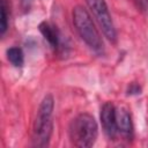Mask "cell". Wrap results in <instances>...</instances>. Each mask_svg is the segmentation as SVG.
<instances>
[{"label": "cell", "instance_id": "cell-8", "mask_svg": "<svg viewBox=\"0 0 148 148\" xmlns=\"http://www.w3.org/2000/svg\"><path fill=\"white\" fill-rule=\"evenodd\" d=\"M8 61L15 66V67H21L24 62V54L23 51L20 47H10L6 52Z\"/></svg>", "mask_w": 148, "mask_h": 148}, {"label": "cell", "instance_id": "cell-2", "mask_svg": "<svg viewBox=\"0 0 148 148\" xmlns=\"http://www.w3.org/2000/svg\"><path fill=\"white\" fill-rule=\"evenodd\" d=\"M54 108V101L52 95H46L37 111V116L34 121V145L38 147H45L49 145V140L52 133V112Z\"/></svg>", "mask_w": 148, "mask_h": 148}, {"label": "cell", "instance_id": "cell-10", "mask_svg": "<svg viewBox=\"0 0 148 148\" xmlns=\"http://www.w3.org/2000/svg\"><path fill=\"white\" fill-rule=\"evenodd\" d=\"M136 6L141 9V10H146L147 6H148V0H134Z\"/></svg>", "mask_w": 148, "mask_h": 148}, {"label": "cell", "instance_id": "cell-4", "mask_svg": "<svg viewBox=\"0 0 148 148\" xmlns=\"http://www.w3.org/2000/svg\"><path fill=\"white\" fill-rule=\"evenodd\" d=\"M90 10L92 12L95 18L97 20L99 27L102 28L103 34L105 35V37L111 40L114 42L116 40V29L111 18V15L109 13L106 2L104 0H86Z\"/></svg>", "mask_w": 148, "mask_h": 148}, {"label": "cell", "instance_id": "cell-6", "mask_svg": "<svg viewBox=\"0 0 148 148\" xmlns=\"http://www.w3.org/2000/svg\"><path fill=\"white\" fill-rule=\"evenodd\" d=\"M116 124L118 132L126 139L130 140L133 134V124L128 110L124 106L116 109Z\"/></svg>", "mask_w": 148, "mask_h": 148}, {"label": "cell", "instance_id": "cell-11", "mask_svg": "<svg viewBox=\"0 0 148 148\" xmlns=\"http://www.w3.org/2000/svg\"><path fill=\"white\" fill-rule=\"evenodd\" d=\"M128 94H140V88L136 86V84H131V87L128 88Z\"/></svg>", "mask_w": 148, "mask_h": 148}, {"label": "cell", "instance_id": "cell-5", "mask_svg": "<svg viewBox=\"0 0 148 148\" xmlns=\"http://www.w3.org/2000/svg\"><path fill=\"white\" fill-rule=\"evenodd\" d=\"M101 123L104 133L110 139H113L118 133V128L116 124V108L112 103L106 102L103 104L101 109Z\"/></svg>", "mask_w": 148, "mask_h": 148}, {"label": "cell", "instance_id": "cell-1", "mask_svg": "<svg viewBox=\"0 0 148 148\" xmlns=\"http://www.w3.org/2000/svg\"><path fill=\"white\" fill-rule=\"evenodd\" d=\"M69 140L76 147H91L98 135V126L95 118L89 113L76 116L68 128Z\"/></svg>", "mask_w": 148, "mask_h": 148}, {"label": "cell", "instance_id": "cell-7", "mask_svg": "<svg viewBox=\"0 0 148 148\" xmlns=\"http://www.w3.org/2000/svg\"><path fill=\"white\" fill-rule=\"evenodd\" d=\"M39 31L42 32V35L44 36V38L49 42V44L52 46V47H58L59 45V34H58V30L51 25L50 23L47 22H42L39 24Z\"/></svg>", "mask_w": 148, "mask_h": 148}, {"label": "cell", "instance_id": "cell-3", "mask_svg": "<svg viewBox=\"0 0 148 148\" xmlns=\"http://www.w3.org/2000/svg\"><path fill=\"white\" fill-rule=\"evenodd\" d=\"M73 23L82 40L94 51H103V40L96 29L91 16L82 6H76L73 9Z\"/></svg>", "mask_w": 148, "mask_h": 148}, {"label": "cell", "instance_id": "cell-9", "mask_svg": "<svg viewBox=\"0 0 148 148\" xmlns=\"http://www.w3.org/2000/svg\"><path fill=\"white\" fill-rule=\"evenodd\" d=\"M0 10H1V22H0V28H1V35H3L7 30L8 27V18H9V3L7 0H1L0 3Z\"/></svg>", "mask_w": 148, "mask_h": 148}]
</instances>
